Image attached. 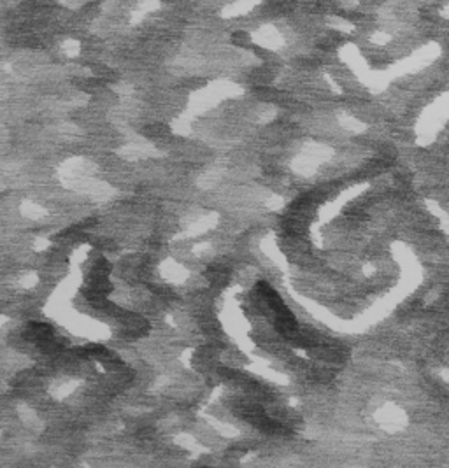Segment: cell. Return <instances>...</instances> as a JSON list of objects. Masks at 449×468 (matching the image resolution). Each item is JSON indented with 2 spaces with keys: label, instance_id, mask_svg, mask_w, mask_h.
I'll return each instance as SVG.
<instances>
[{
  "label": "cell",
  "instance_id": "cell-1",
  "mask_svg": "<svg viewBox=\"0 0 449 468\" xmlns=\"http://www.w3.org/2000/svg\"><path fill=\"white\" fill-rule=\"evenodd\" d=\"M25 337L32 342H39V344H44V342H48L49 339H53V328L46 323H30L25 330Z\"/></svg>",
  "mask_w": 449,
  "mask_h": 468
},
{
  "label": "cell",
  "instance_id": "cell-2",
  "mask_svg": "<svg viewBox=\"0 0 449 468\" xmlns=\"http://www.w3.org/2000/svg\"><path fill=\"white\" fill-rule=\"evenodd\" d=\"M276 328H278V332L281 333L283 337H286V339L292 340L293 335H295L297 332H299V323H297L295 316L292 314V312H285V314H279L278 319H276Z\"/></svg>",
  "mask_w": 449,
  "mask_h": 468
},
{
  "label": "cell",
  "instance_id": "cell-3",
  "mask_svg": "<svg viewBox=\"0 0 449 468\" xmlns=\"http://www.w3.org/2000/svg\"><path fill=\"white\" fill-rule=\"evenodd\" d=\"M207 279L211 281V284L223 286L225 282L228 281V271L225 267H219V265L209 267L207 268Z\"/></svg>",
  "mask_w": 449,
  "mask_h": 468
}]
</instances>
